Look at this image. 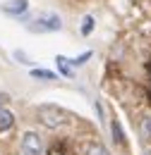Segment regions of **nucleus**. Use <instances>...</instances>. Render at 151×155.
Segmentation results:
<instances>
[{"label": "nucleus", "mask_w": 151, "mask_h": 155, "mask_svg": "<svg viewBox=\"0 0 151 155\" xmlns=\"http://www.w3.org/2000/svg\"><path fill=\"white\" fill-rule=\"evenodd\" d=\"M144 155H151V150H144Z\"/></svg>", "instance_id": "obj_15"}, {"label": "nucleus", "mask_w": 151, "mask_h": 155, "mask_svg": "<svg viewBox=\"0 0 151 155\" xmlns=\"http://www.w3.org/2000/svg\"><path fill=\"white\" fill-rule=\"evenodd\" d=\"M12 127H15V112L7 107H0V134L10 131Z\"/></svg>", "instance_id": "obj_5"}, {"label": "nucleus", "mask_w": 151, "mask_h": 155, "mask_svg": "<svg viewBox=\"0 0 151 155\" xmlns=\"http://www.w3.org/2000/svg\"><path fill=\"white\" fill-rule=\"evenodd\" d=\"M111 134H113V141L118 146H127V138H125V131H122L120 119H111Z\"/></svg>", "instance_id": "obj_6"}, {"label": "nucleus", "mask_w": 151, "mask_h": 155, "mask_svg": "<svg viewBox=\"0 0 151 155\" xmlns=\"http://www.w3.org/2000/svg\"><path fill=\"white\" fill-rule=\"evenodd\" d=\"M12 58L17 60L19 64H31V60H29V55H26L24 50H15V53H12Z\"/></svg>", "instance_id": "obj_12"}, {"label": "nucleus", "mask_w": 151, "mask_h": 155, "mask_svg": "<svg viewBox=\"0 0 151 155\" xmlns=\"http://www.w3.org/2000/svg\"><path fill=\"white\" fill-rule=\"evenodd\" d=\"M55 62H58V69H60V74H62V77H72V64H70V58L58 55Z\"/></svg>", "instance_id": "obj_7"}, {"label": "nucleus", "mask_w": 151, "mask_h": 155, "mask_svg": "<svg viewBox=\"0 0 151 155\" xmlns=\"http://www.w3.org/2000/svg\"><path fill=\"white\" fill-rule=\"evenodd\" d=\"M29 74H31V79H43V81H55V79H58L55 74L48 72V69H31Z\"/></svg>", "instance_id": "obj_8"}, {"label": "nucleus", "mask_w": 151, "mask_h": 155, "mask_svg": "<svg viewBox=\"0 0 151 155\" xmlns=\"http://www.w3.org/2000/svg\"><path fill=\"white\" fill-rule=\"evenodd\" d=\"M94 110H96V115H98V119L103 122V107H101V103H98V100H94Z\"/></svg>", "instance_id": "obj_14"}, {"label": "nucleus", "mask_w": 151, "mask_h": 155, "mask_svg": "<svg viewBox=\"0 0 151 155\" xmlns=\"http://www.w3.org/2000/svg\"><path fill=\"white\" fill-rule=\"evenodd\" d=\"M91 58V50H86V53H82L79 58H75V60H70V64L72 67H82V64H86V60Z\"/></svg>", "instance_id": "obj_11"}, {"label": "nucleus", "mask_w": 151, "mask_h": 155, "mask_svg": "<svg viewBox=\"0 0 151 155\" xmlns=\"http://www.w3.org/2000/svg\"><path fill=\"white\" fill-rule=\"evenodd\" d=\"M36 115H38V122L43 127H48V129H60V127H65L70 122V115L58 105H41Z\"/></svg>", "instance_id": "obj_1"}, {"label": "nucleus", "mask_w": 151, "mask_h": 155, "mask_svg": "<svg viewBox=\"0 0 151 155\" xmlns=\"http://www.w3.org/2000/svg\"><path fill=\"white\" fill-rule=\"evenodd\" d=\"M60 29H62V21L58 15H46V17H38L29 24V31H34V34H53Z\"/></svg>", "instance_id": "obj_2"}, {"label": "nucleus", "mask_w": 151, "mask_h": 155, "mask_svg": "<svg viewBox=\"0 0 151 155\" xmlns=\"http://www.w3.org/2000/svg\"><path fill=\"white\" fill-rule=\"evenodd\" d=\"M142 131L146 138H151V117H144V122H142Z\"/></svg>", "instance_id": "obj_13"}, {"label": "nucleus", "mask_w": 151, "mask_h": 155, "mask_svg": "<svg viewBox=\"0 0 151 155\" xmlns=\"http://www.w3.org/2000/svg\"><path fill=\"white\" fill-rule=\"evenodd\" d=\"M0 10L5 15H12V17H19L29 10V0H10L7 5H0Z\"/></svg>", "instance_id": "obj_4"}, {"label": "nucleus", "mask_w": 151, "mask_h": 155, "mask_svg": "<svg viewBox=\"0 0 151 155\" xmlns=\"http://www.w3.org/2000/svg\"><path fill=\"white\" fill-rule=\"evenodd\" d=\"M22 155H43V138L38 131L22 134Z\"/></svg>", "instance_id": "obj_3"}, {"label": "nucleus", "mask_w": 151, "mask_h": 155, "mask_svg": "<svg viewBox=\"0 0 151 155\" xmlns=\"http://www.w3.org/2000/svg\"><path fill=\"white\" fill-rule=\"evenodd\" d=\"M91 31H94V17H91V15H86V17L82 19V34H84V36H89Z\"/></svg>", "instance_id": "obj_10"}, {"label": "nucleus", "mask_w": 151, "mask_h": 155, "mask_svg": "<svg viewBox=\"0 0 151 155\" xmlns=\"http://www.w3.org/2000/svg\"><path fill=\"white\" fill-rule=\"evenodd\" d=\"M84 155H111V150L103 146V143H91L89 148H86V153Z\"/></svg>", "instance_id": "obj_9"}]
</instances>
